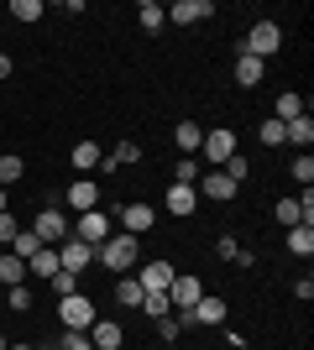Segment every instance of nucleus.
I'll return each mask as SVG.
<instances>
[{
  "instance_id": "21",
  "label": "nucleus",
  "mask_w": 314,
  "mask_h": 350,
  "mask_svg": "<svg viewBox=\"0 0 314 350\" xmlns=\"http://www.w3.org/2000/svg\"><path fill=\"white\" fill-rule=\"evenodd\" d=\"M299 116H309L299 94H278V105H272V120H283V126H288V120H299Z\"/></svg>"
},
{
  "instance_id": "22",
  "label": "nucleus",
  "mask_w": 314,
  "mask_h": 350,
  "mask_svg": "<svg viewBox=\"0 0 314 350\" xmlns=\"http://www.w3.org/2000/svg\"><path fill=\"white\" fill-rule=\"evenodd\" d=\"M100 162H105L100 142H79L74 146V167H79V173H90V167H100Z\"/></svg>"
},
{
  "instance_id": "1",
  "label": "nucleus",
  "mask_w": 314,
  "mask_h": 350,
  "mask_svg": "<svg viewBox=\"0 0 314 350\" xmlns=\"http://www.w3.org/2000/svg\"><path fill=\"white\" fill-rule=\"evenodd\" d=\"M94 262H100V267H110V272H120V278H126V272L136 267V235H110L105 246H94Z\"/></svg>"
},
{
  "instance_id": "36",
  "label": "nucleus",
  "mask_w": 314,
  "mask_h": 350,
  "mask_svg": "<svg viewBox=\"0 0 314 350\" xmlns=\"http://www.w3.org/2000/svg\"><path fill=\"white\" fill-rule=\"evenodd\" d=\"M293 178H299L304 189L314 183V157H309V152H304V157H293Z\"/></svg>"
},
{
  "instance_id": "16",
  "label": "nucleus",
  "mask_w": 314,
  "mask_h": 350,
  "mask_svg": "<svg viewBox=\"0 0 314 350\" xmlns=\"http://www.w3.org/2000/svg\"><path fill=\"white\" fill-rule=\"evenodd\" d=\"M58 267H63V262H58V246H42V251H37V256L27 262V278H42V282H47L53 272H58Z\"/></svg>"
},
{
  "instance_id": "5",
  "label": "nucleus",
  "mask_w": 314,
  "mask_h": 350,
  "mask_svg": "<svg viewBox=\"0 0 314 350\" xmlns=\"http://www.w3.org/2000/svg\"><path fill=\"white\" fill-rule=\"evenodd\" d=\"M68 230H74V241H84V246H105V241H110V219H105L100 209H84Z\"/></svg>"
},
{
  "instance_id": "13",
  "label": "nucleus",
  "mask_w": 314,
  "mask_h": 350,
  "mask_svg": "<svg viewBox=\"0 0 314 350\" xmlns=\"http://www.w3.org/2000/svg\"><path fill=\"white\" fill-rule=\"evenodd\" d=\"M68 204L84 215V209H100V183H90V178H79V183H68Z\"/></svg>"
},
{
  "instance_id": "15",
  "label": "nucleus",
  "mask_w": 314,
  "mask_h": 350,
  "mask_svg": "<svg viewBox=\"0 0 314 350\" xmlns=\"http://www.w3.org/2000/svg\"><path fill=\"white\" fill-rule=\"evenodd\" d=\"M120 225H126V235H147L152 230V204H126L120 209Z\"/></svg>"
},
{
  "instance_id": "7",
  "label": "nucleus",
  "mask_w": 314,
  "mask_h": 350,
  "mask_svg": "<svg viewBox=\"0 0 314 350\" xmlns=\"http://www.w3.org/2000/svg\"><path fill=\"white\" fill-rule=\"evenodd\" d=\"M163 16H168V21H179V27H194V21L215 16V0H173Z\"/></svg>"
},
{
  "instance_id": "23",
  "label": "nucleus",
  "mask_w": 314,
  "mask_h": 350,
  "mask_svg": "<svg viewBox=\"0 0 314 350\" xmlns=\"http://www.w3.org/2000/svg\"><path fill=\"white\" fill-rule=\"evenodd\" d=\"M225 319V304H220V298H209V293H205V298H199V304H194V324H220Z\"/></svg>"
},
{
  "instance_id": "33",
  "label": "nucleus",
  "mask_w": 314,
  "mask_h": 350,
  "mask_svg": "<svg viewBox=\"0 0 314 350\" xmlns=\"http://www.w3.org/2000/svg\"><path fill=\"white\" fill-rule=\"evenodd\" d=\"M21 173H27V162H21V157H0V189H5V183H16Z\"/></svg>"
},
{
  "instance_id": "8",
  "label": "nucleus",
  "mask_w": 314,
  "mask_h": 350,
  "mask_svg": "<svg viewBox=\"0 0 314 350\" xmlns=\"http://www.w3.org/2000/svg\"><path fill=\"white\" fill-rule=\"evenodd\" d=\"M236 189H241V183H231V178L215 167V173L199 178V189H194V193H199V199H215V204H225V199H236Z\"/></svg>"
},
{
  "instance_id": "29",
  "label": "nucleus",
  "mask_w": 314,
  "mask_h": 350,
  "mask_svg": "<svg viewBox=\"0 0 314 350\" xmlns=\"http://www.w3.org/2000/svg\"><path fill=\"white\" fill-rule=\"evenodd\" d=\"M53 293H58V298H68V293H79V272H68V267H58V272H53Z\"/></svg>"
},
{
  "instance_id": "43",
  "label": "nucleus",
  "mask_w": 314,
  "mask_h": 350,
  "mask_svg": "<svg viewBox=\"0 0 314 350\" xmlns=\"http://www.w3.org/2000/svg\"><path fill=\"white\" fill-rule=\"evenodd\" d=\"M0 79H11V53H0Z\"/></svg>"
},
{
  "instance_id": "40",
  "label": "nucleus",
  "mask_w": 314,
  "mask_h": 350,
  "mask_svg": "<svg viewBox=\"0 0 314 350\" xmlns=\"http://www.w3.org/2000/svg\"><path fill=\"white\" fill-rule=\"evenodd\" d=\"M262 142H267V146L283 142V120H262Z\"/></svg>"
},
{
  "instance_id": "3",
  "label": "nucleus",
  "mask_w": 314,
  "mask_h": 350,
  "mask_svg": "<svg viewBox=\"0 0 314 350\" xmlns=\"http://www.w3.org/2000/svg\"><path fill=\"white\" fill-rule=\"evenodd\" d=\"M31 235H37L42 246H63V241H68V235H74V230H68V219L58 215V204H47L42 215L31 219Z\"/></svg>"
},
{
  "instance_id": "32",
  "label": "nucleus",
  "mask_w": 314,
  "mask_h": 350,
  "mask_svg": "<svg viewBox=\"0 0 314 350\" xmlns=\"http://www.w3.org/2000/svg\"><path fill=\"white\" fill-rule=\"evenodd\" d=\"M272 215H278V225H288V230H293V225H304V219H299V204H293V199H278V204H272Z\"/></svg>"
},
{
  "instance_id": "35",
  "label": "nucleus",
  "mask_w": 314,
  "mask_h": 350,
  "mask_svg": "<svg viewBox=\"0 0 314 350\" xmlns=\"http://www.w3.org/2000/svg\"><path fill=\"white\" fill-rule=\"evenodd\" d=\"M220 173H225V178H231V183H241V178H246V173H252V162H246V157H241V152H236V157H231V162H225V167H220Z\"/></svg>"
},
{
  "instance_id": "17",
  "label": "nucleus",
  "mask_w": 314,
  "mask_h": 350,
  "mask_svg": "<svg viewBox=\"0 0 314 350\" xmlns=\"http://www.w3.org/2000/svg\"><path fill=\"white\" fill-rule=\"evenodd\" d=\"M168 209H173V215H194V209H199V193L194 189H189V183H173V189H168Z\"/></svg>"
},
{
  "instance_id": "11",
  "label": "nucleus",
  "mask_w": 314,
  "mask_h": 350,
  "mask_svg": "<svg viewBox=\"0 0 314 350\" xmlns=\"http://www.w3.org/2000/svg\"><path fill=\"white\" fill-rule=\"evenodd\" d=\"M120 340H126V329H120L116 319H94L90 324V345L94 350H120Z\"/></svg>"
},
{
  "instance_id": "10",
  "label": "nucleus",
  "mask_w": 314,
  "mask_h": 350,
  "mask_svg": "<svg viewBox=\"0 0 314 350\" xmlns=\"http://www.w3.org/2000/svg\"><path fill=\"white\" fill-rule=\"evenodd\" d=\"M199 298H205V282H199V278H173V282H168V304H173V308H194Z\"/></svg>"
},
{
  "instance_id": "45",
  "label": "nucleus",
  "mask_w": 314,
  "mask_h": 350,
  "mask_svg": "<svg viewBox=\"0 0 314 350\" xmlns=\"http://www.w3.org/2000/svg\"><path fill=\"white\" fill-rule=\"evenodd\" d=\"M5 350H31V345H5Z\"/></svg>"
},
{
  "instance_id": "9",
  "label": "nucleus",
  "mask_w": 314,
  "mask_h": 350,
  "mask_svg": "<svg viewBox=\"0 0 314 350\" xmlns=\"http://www.w3.org/2000/svg\"><path fill=\"white\" fill-rule=\"evenodd\" d=\"M58 262L68 267V272H90V267H94V246H84V241L68 235V241L58 246Z\"/></svg>"
},
{
  "instance_id": "41",
  "label": "nucleus",
  "mask_w": 314,
  "mask_h": 350,
  "mask_svg": "<svg viewBox=\"0 0 314 350\" xmlns=\"http://www.w3.org/2000/svg\"><path fill=\"white\" fill-rule=\"evenodd\" d=\"M236 251H241L236 241H231V235H220V262H236Z\"/></svg>"
},
{
  "instance_id": "20",
  "label": "nucleus",
  "mask_w": 314,
  "mask_h": 350,
  "mask_svg": "<svg viewBox=\"0 0 314 350\" xmlns=\"http://www.w3.org/2000/svg\"><path fill=\"white\" fill-rule=\"evenodd\" d=\"M288 251L309 262V256H314V225H293V230H288Z\"/></svg>"
},
{
  "instance_id": "28",
  "label": "nucleus",
  "mask_w": 314,
  "mask_h": 350,
  "mask_svg": "<svg viewBox=\"0 0 314 350\" xmlns=\"http://www.w3.org/2000/svg\"><path fill=\"white\" fill-rule=\"evenodd\" d=\"M136 21H142L147 31H157L168 16H163V5H157V0H142V5H136Z\"/></svg>"
},
{
  "instance_id": "42",
  "label": "nucleus",
  "mask_w": 314,
  "mask_h": 350,
  "mask_svg": "<svg viewBox=\"0 0 314 350\" xmlns=\"http://www.w3.org/2000/svg\"><path fill=\"white\" fill-rule=\"evenodd\" d=\"M157 335H163V340H173V335H179V324H173V314H163V319H157Z\"/></svg>"
},
{
  "instance_id": "19",
  "label": "nucleus",
  "mask_w": 314,
  "mask_h": 350,
  "mask_svg": "<svg viewBox=\"0 0 314 350\" xmlns=\"http://www.w3.org/2000/svg\"><path fill=\"white\" fill-rule=\"evenodd\" d=\"M11 256H21V262H31V256H37V251H42V241H37V235H31V225H21V230H16V241L11 246Z\"/></svg>"
},
{
  "instance_id": "39",
  "label": "nucleus",
  "mask_w": 314,
  "mask_h": 350,
  "mask_svg": "<svg viewBox=\"0 0 314 350\" xmlns=\"http://www.w3.org/2000/svg\"><path fill=\"white\" fill-rule=\"evenodd\" d=\"M16 230H21V225H16V219H11V209H5V215H0V246H11V241H16Z\"/></svg>"
},
{
  "instance_id": "6",
  "label": "nucleus",
  "mask_w": 314,
  "mask_h": 350,
  "mask_svg": "<svg viewBox=\"0 0 314 350\" xmlns=\"http://www.w3.org/2000/svg\"><path fill=\"white\" fill-rule=\"evenodd\" d=\"M199 152H205L209 162H215V167H225V162L236 157V131H205V142H199Z\"/></svg>"
},
{
  "instance_id": "25",
  "label": "nucleus",
  "mask_w": 314,
  "mask_h": 350,
  "mask_svg": "<svg viewBox=\"0 0 314 350\" xmlns=\"http://www.w3.org/2000/svg\"><path fill=\"white\" fill-rule=\"evenodd\" d=\"M173 142H179V152H199V142H205V131H199L194 120H179V131H173Z\"/></svg>"
},
{
  "instance_id": "34",
  "label": "nucleus",
  "mask_w": 314,
  "mask_h": 350,
  "mask_svg": "<svg viewBox=\"0 0 314 350\" xmlns=\"http://www.w3.org/2000/svg\"><path fill=\"white\" fill-rule=\"evenodd\" d=\"M58 350H94L90 345V329H68V335L58 340Z\"/></svg>"
},
{
  "instance_id": "30",
  "label": "nucleus",
  "mask_w": 314,
  "mask_h": 350,
  "mask_svg": "<svg viewBox=\"0 0 314 350\" xmlns=\"http://www.w3.org/2000/svg\"><path fill=\"white\" fill-rule=\"evenodd\" d=\"M11 16L31 27V21H42V0H11Z\"/></svg>"
},
{
  "instance_id": "12",
  "label": "nucleus",
  "mask_w": 314,
  "mask_h": 350,
  "mask_svg": "<svg viewBox=\"0 0 314 350\" xmlns=\"http://www.w3.org/2000/svg\"><path fill=\"white\" fill-rule=\"evenodd\" d=\"M173 278H179V272H173L168 262H147L136 282H142V293H168V282H173Z\"/></svg>"
},
{
  "instance_id": "46",
  "label": "nucleus",
  "mask_w": 314,
  "mask_h": 350,
  "mask_svg": "<svg viewBox=\"0 0 314 350\" xmlns=\"http://www.w3.org/2000/svg\"><path fill=\"white\" fill-rule=\"evenodd\" d=\"M0 350H5V335H0Z\"/></svg>"
},
{
  "instance_id": "14",
  "label": "nucleus",
  "mask_w": 314,
  "mask_h": 350,
  "mask_svg": "<svg viewBox=\"0 0 314 350\" xmlns=\"http://www.w3.org/2000/svg\"><path fill=\"white\" fill-rule=\"evenodd\" d=\"M262 73H267L262 58H252V53H241V58H236V84L241 89H257V84H262Z\"/></svg>"
},
{
  "instance_id": "4",
  "label": "nucleus",
  "mask_w": 314,
  "mask_h": 350,
  "mask_svg": "<svg viewBox=\"0 0 314 350\" xmlns=\"http://www.w3.org/2000/svg\"><path fill=\"white\" fill-rule=\"evenodd\" d=\"M58 319H63V329H90L94 324V304L84 298V293H68V298H58Z\"/></svg>"
},
{
  "instance_id": "31",
  "label": "nucleus",
  "mask_w": 314,
  "mask_h": 350,
  "mask_svg": "<svg viewBox=\"0 0 314 350\" xmlns=\"http://www.w3.org/2000/svg\"><path fill=\"white\" fill-rule=\"evenodd\" d=\"M142 314H152V319H163V314H173V304H168V293H147V298H142Z\"/></svg>"
},
{
  "instance_id": "37",
  "label": "nucleus",
  "mask_w": 314,
  "mask_h": 350,
  "mask_svg": "<svg viewBox=\"0 0 314 350\" xmlns=\"http://www.w3.org/2000/svg\"><path fill=\"white\" fill-rule=\"evenodd\" d=\"M5 293H11V308H16V314H27V308H31V288H27V282H21V288H5Z\"/></svg>"
},
{
  "instance_id": "27",
  "label": "nucleus",
  "mask_w": 314,
  "mask_h": 350,
  "mask_svg": "<svg viewBox=\"0 0 314 350\" xmlns=\"http://www.w3.org/2000/svg\"><path fill=\"white\" fill-rule=\"evenodd\" d=\"M116 298H120L126 308H142V298H147V293H142V282H136V278H120V282H116Z\"/></svg>"
},
{
  "instance_id": "38",
  "label": "nucleus",
  "mask_w": 314,
  "mask_h": 350,
  "mask_svg": "<svg viewBox=\"0 0 314 350\" xmlns=\"http://www.w3.org/2000/svg\"><path fill=\"white\" fill-rule=\"evenodd\" d=\"M179 183H189V189L199 183V162H194V157H183V162H179Z\"/></svg>"
},
{
  "instance_id": "24",
  "label": "nucleus",
  "mask_w": 314,
  "mask_h": 350,
  "mask_svg": "<svg viewBox=\"0 0 314 350\" xmlns=\"http://www.w3.org/2000/svg\"><path fill=\"white\" fill-rule=\"evenodd\" d=\"M136 157H142V146H136V142H120L116 152L100 162V167H105V173H116V167H126V162H136Z\"/></svg>"
},
{
  "instance_id": "2",
  "label": "nucleus",
  "mask_w": 314,
  "mask_h": 350,
  "mask_svg": "<svg viewBox=\"0 0 314 350\" xmlns=\"http://www.w3.org/2000/svg\"><path fill=\"white\" fill-rule=\"evenodd\" d=\"M278 47H283V27H278V21H257V27H252V37L241 42V53H252V58H262V63H267L272 53H278Z\"/></svg>"
},
{
  "instance_id": "47",
  "label": "nucleus",
  "mask_w": 314,
  "mask_h": 350,
  "mask_svg": "<svg viewBox=\"0 0 314 350\" xmlns=\"http://www.w3.org/2000/svg\"><path fill=\"white\" fill-rule=\"evenodd\" d=\"M53 350H58V345H53Z\"/></svg>"
},
{
  "instance_id": "44",
  "label": "nucleus",
  "mask_w": 314,
  "mask_h": 350,
  "mask_svg": "<svg viewBox=\"0 0 314 350\" xmlns=\"http://www.w3.org/2000/svg\"><path fill=\"white\" fill-rule=\"evenodd\" d=\"M5 204H11V199H5V189H0V215H5Z\"/></svg>"
},
{
  "instance_id": "18",
  "label": "nucleus",
  "mask_w": 314,
  "mask_h": 350,
  "mask_svg": "<svg viewBox=\"0 0 314 350\" xmlns=\"http://www.w3.org/2000/svg\"><path fill=\"white\" fill-rule=\"evenodd\" d=\"M21 282H27V262L5 251V256H0V288H21Z\"/></svg>"
},
{
  "instance_id": "26",
  "label": "nucleus",
  "mask_w": 314,
  "mask_h": 350,
  "mask_svg": "<svg viewBox=\"0 0 314 350\" xmlns=\"http://www.w3.org/2000/svg\"><path fill=\"white\" fill-rule=\"evenodd\" d=\"M283 142H299V146H309V142H314V120H309V116L288 120V126H283Z\"/></svg>"
}]
</instances>
